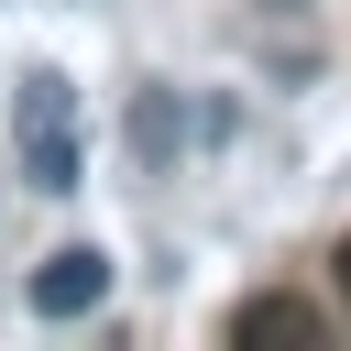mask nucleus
I'll use <instances>...</instances> for the list:
<instances>
[{
    "label": "nucleus",
    "instance_id": "nucleus-1",
    "mask_svg": "<svg viewBox=\"0 0 351 351\" xmlns=\"http://www.w3.org/2000/svg\"><path fill=\"white\" fill-rule=\"evenodd\" d=\"M11 132H22V176H33L44 197H77L88 154H77V88H66L55 66H33V77L11 88Z\"/></svg>",
    "mask_w": 351,
    "mask_h": 351
},
{
    "label": "nucleus",
    "instance_id": "nucleus-2",
    "mask_svg": "<svg viewBox=\"0 0 351 351\" xmlns=\"http://www.w3.org/2000/svg\"><path fill=\"white\" fill-rule=\"evenodd\" d=\"M33 318H88V307H110V252L99 241H66V252H44L33 263Z\"/></svg>",
    "mask_w": 351,
    "mask_h": 351
},
{
    "label": "nucleus",
    "instance_id": "nucleus-3",
    "mask_svg": "<svg viewBox=\"0 0 351 351\" xmlns=\"http://www.w3.org/2000/svg\"><path fill=\"white\" fill-rule=\"evenodd\" d=\"M186 132H197V121H186L176 88H132V165H143V176H165V165L186 154Z\"/></svg>",
    "mask_w": 351,
    "mask_h": 351
},
{
    "label": "nucleus",
    "instance_id": "nucleus-4",
    "mask_svg": "<svg viewBox=\"0 0 351 351\" xmlns=\"http://www.w3.org/2000/svg\"><path fill=\"white\" fill-rule=\"evenodd\" d=\"M230 340H241V351H263V340H318V307H307V296H241V307H230Z\"/></svg>",
    "mask_w": 351,
    "mask_h": 351
},
{
    "label": "nucleus",
    "instance_id": "nucleus-5",
    "mask_svg": "<svg viewBox=\"0 0 351 351\" xmlns=\"http://www.w3.org/2000/svg\"><path fill=\"white\" fill-rule=\"evenodd\" d=\"M329 274H340V296H351V241H340V252H329Z\"/></svg>",
    "mask_w": 351,
    "mask_h": 351
},
{
    "label": "nucleus",
    "instance_id": "nucleus-6",
    "mask_svg": "<svg viewBox=\"0 0 351 351\" xmlns=\"http://www.w3.org/2000/svg\"><path fill=\"white\" fill-rule=\"evenodd\" d=\"M263 11H307V0H263Z\"/></svg>",
    "mask_w": 351,
    "mask_h": 351
}]
</instances>
